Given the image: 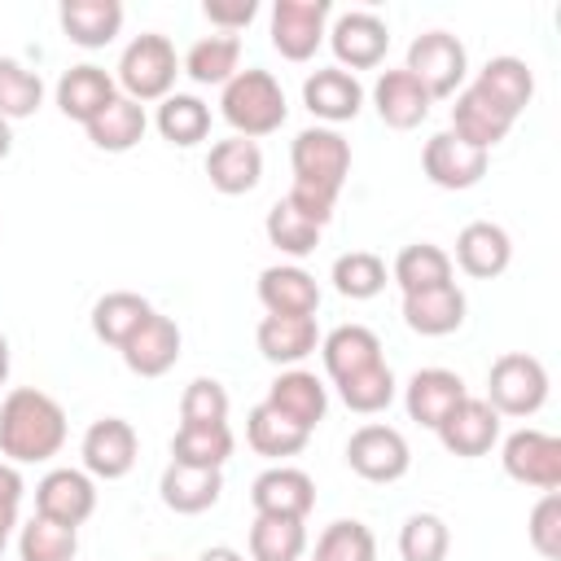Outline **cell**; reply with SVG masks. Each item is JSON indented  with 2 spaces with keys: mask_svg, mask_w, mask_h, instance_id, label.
<instances>
[{
  "mask_svg": "<svg viewBox=\"0 0 561 561\" xmlns=\"http://www.w3.org/2000/svg\"><path fill=\"white\" fill-rule=\"evenodd\" d=\"M373 105H377V118L394 131H412L430 118V105L434 96L399 66V70H381L377 83H373Z\"/></svg>",
  "mask_w": 561,
  "mask_h": 561,
  "instance_id": "cell-20",
  "label": "cell"
},
{
  "mask_svg": "<svg viewBox=\"0 0 561 561\" xmlns=\"http://www.w3.org/2000/svg\"><path fill=\"white\" fill-rule=\"evenodd\" d=\"M289 167H294V184H311L337 197L351 175V145L337 127H302L289 145Z\"/></svg>",
  "mask_w": 561,
  "mask_h": 561,
  "instance_id": "cell-4",
  "label": "cell"
},
{
  "mask_svg": "<svg viewBox=\"0 0 561 561\" xmlns=\"http://www.w3.org/2000/svg\"><path fill=\"white\" fill-rule=\"evenodd\" d=\"M175 75H180V57H175V44L158 31H145L136 35L123 57H118V75L114 83L123 88L127 101L145 105V101H167L171 88H175Z\"/></svg>",
  "mask_w": 561,
  "mask_h": 561,
  "instance_id": "cell-3",
  "label": "cell"
},
{
  "mask_svg": "<svg viewBox=\"0 0 561 561\" xmlns=\"http://www.w3.org/2000/svg\"><path fill=\"white\" fill-rule=\"evenodd\" d=\"M307 522L298 517H254L250 526V561H302Z\"/></svg>",
  "mask_w": 561,
  "mask_h": 561,
  "instance_id": "cell-39",
  "label": "cell"
},
{
  "mask_svg": "<svg viewBox=\"0 0 561 561\" xmlns=\"http://www.w3.org/2000/svg\"><path fill=\"white\" fill-rule=\"evenodd\" d=\"M346 465L364 482H399L412 469V447L394 425H359L346 438Z\"/></svg>",
  "mask_w": 561,
  "mask_h": 561,
  "instance_id": "cell-9",
  "label": "cell"
},
{
  "mask_svg": "<svg viewBox=\"0 0 561 561\" xmlns=\"http://www.w3.org/2000/svg\"><path fill=\"white\" fill-rule=\"evenodd\" d=\"M500 460H504V473L522 486H535V491H557L561 486V438L548 434V430H513L500 447Z\"/></svg>",
  "mask_w": 561,
  "mask_h": 561,
  "instance_id": "cell-8",
  "label": "cell"
},
{
  "mask_svg": "<svg viewBox=\"0 0 561 561\" xmlns=\"http://www.w3.org/2000/svg\"><path fill=\"white\" fill-rule=\"evenodd\" d=\"M508 263H513V241H508V232H504L500 224L473 219V224L460 228V237H456V267H460L465 276L491 280V276H500Z\"/></svg>",
  "mask_w": 561,
  "mask_h": 561,
  "instance_id": "cell-26",
  "label": "cell"
},
{
  "mask_svg": "<svg viewBox=\"0 0 561 561\" xmlns=\"http://www.w3.org/2000/svg\"><path fill=\"white\" fill-rule=\"evenodd\" d=\"M232 430L228 425H180L171 438V460L193 469H224L232 456Z\"/></svg>",
  "mask_w": 561,
  "mask_h": 561,
  "instance_id": "cell-38",
  "label": "cell"
},
{
  "mask_svg": "<svg viewBox=\"0 0 561 561\" xmlns=\"http://www.w3.org/2000/svg\"><path fill=\"white\" fill-rule=\"evenodd\" d=\"M329 13H333L329 0H276L267 18L272 48L285 61H311L329 35Z\"/></svg>",
  "mask_w": 561,
  "mask_h": 561,
  "instance_id": "cell-7",
  "label": "cell"
},
{
  "mask_svg": "<svg viewBox=\"0 0 561 561\" xmlns=\"http://www.w3.org/2000/svg\"><path fill=\"white\" fill-rule=\"evenodd\" d=\"M451 552V530L438 513H412L399 526V557L403 561H447Z\"/></svg>",
  "mask_w": 561,
  "mask_h": 561,
  "instance_id": "cell-45",
  "label": "cell"
},
{
  "mask_svg": "<svg viewBox=\"0 0 561 561\" xmlns=\"http://www.w3.org/2000/svg\"><path fill=\"white\" fill-rule=\"evenodd\" d=\"M486 403L500 416H535L548 403V368L526 351L500 355L486 373Z\"/></svg>",
  "mask_w": 561,
  "mask_h": 561,
  "instance_id": "cell-5",
  "label": "cell"
},
{
  "mask_svg": "<svg viewBox=\"0 0 561 561\" xmlns=\"http://www.w3.org/2000/svg\"><path fill=\"white\" fill-rule=\"evenodd\" d=\"M403 70L438 101V96H456L465 75H469V53L451 31H421L408 44V61Z\"/></svg>",
  "mask_w": 561,
  "mask_h": 561,
  "instance_id": "cell-6",
  "label": "cell"
},
{
  "mask_svg": "<svg viewBox=\"0 0 561 561\" xmlns=\"http://www.w3.org/2000/svg\"><path fill=\"white\" fill-rule=\"evenodd\" d=\"M465 394H469V390H465L460 373H451V368H416V373L408 377V386H403V408H408V416H412L416 425L438 430L443 416H447Z\"/></svg>",
  "mask_w": 561,
  "mask_h": 561,
  "instance_id": "cell-19",
  "label": "cell"
},
{
  "mask_svg": "<svg viewBox=\"0 0 561 561\" xmlns=\"http://www.w3.org/2000/svg\"><path fill=\"white\" fill-rule=\"evenodd\" d=\"M228 390L215 377H193L180 394V425H228Z\"/></svg>",
  "mask_w": 561,
  "mask_h": 561,
  "instance_id": "cell-47",
  "label": "cell"
},
{
  "mask_svg": "<svg viewBox=\"0 0 561 561\" xmlns=\"http://www.w3.org/2000/svg\"><path fill=\"white\" fill-rule=\"evenodd\" d=\"M254 342L267 364L298 368L307 355L320 351V329H316V316H263L254 329Z\"/></svg>",
  "mask_w": 561,
  "mask_h": 561,
  "instance_id": "cell-21",
  "label": "cell"
},
{
  "mask_svg": "<svg viewBox=\"0 0 561 561\" xmlns=\"http://www.w3.org/2000/svg\"><path fill=\"white\" fill-rule=\"evenodd\" d=\"M9 153H13V127H9L4 118H0V162H4Z\"/></svg>",
  "mask_w": 561,
  "mask_h": 561,
  "instance_id": "cell-53",
  "label": "cell"
},
{
  "mask_svg": "<svg viewBox=\"0 0 561 561\" xmlns=\"http://www.w3.org/2000/svg\"><path fill=\"white\" fill-rule=\"evenodd\" d=\"M153 127L167 145L175 149H193L210 136V105L193 92H171L167 101H158V114H153Z\"/></svg>",
  "mask_w": 561,
  "mask_h": 561,
  "instance_id": "cell-32",
  "label": "cell"
},
{
  "mask_svg": "<svg viewBox=\"0 0 561 561\" xmlns=\"http://www.w3.org/2000/svg\"><path fill=\"white\" fill-rule=\"evenodd\" d=\"M61 35L79 48H105L123 31V4L118 0H66L57 9Z\"/></svg>",
  "mask_w": 561,
  "mask_h": 561,
  "instance_id": "cell-30",
  "label": "cell"
},
{
  "mask_svg": "<svg viewBox=\"0 0 561 561\" xmlns=\"http://www.w3.org/2000/svg\"><path fill=\"white\" fill-rule=\"evenodd\" d=\"M302 105L311 110V118H320L324 127L333 123H351L364 110V83L342 70V66H320L302 79Z\"/></svg>",
  "mask_w": 561,
  "mask_h": 561,
  "instance_id": "cell-16",
  "label": "cell"
},
{
  "mask_svg": "<svg viewBox=\"0 0 561 561\" xmlns=\"http://www.w3.org/2000/svg\"><path fill=\"white\" fill-rule=\"evenodd\" d=\"M9 364H13V355H9V337L0 333V386L9 381Z\"/></svg>",
  "mask_w": 561,
  "mask_h": 561,
  "instance_id": "cell-54",
  "label": "cell"
},
{
  "mask_svg": "<svg viewBox=\"0 0 561 561\" xmlns=\"http://www.w3.org/2000/svg\"><path fill=\"white\" fill-rule=\"evenodd\" d=\"M206 175H210V188L224 193V197H241V193L259 188V180H263L259 140H245V136L215 140L210 153H206Z\"/></svg>",
  "mask_w": 561,
  "mask_h": 561,
  "instance_id": "cell-18",
  "label": "cell"
},
{
  "mask_svg": "<svg viewBox=\"0 0 561 561\" xmlns=\"http://www.w3.org/2000/svg\"><path fill=\"white\" fill-rule=\"evenodd\" d=\"M394 394H399V381H394V373H390L386 359L373 364V368H364V373H355V377H346V381H337V399L351 412H359V416L386 412L394 403Z\"/></svg>",
  "mask_w": 561,
  "mask_h": 561,
  "instance_id": "cell-42",
  "label": "cell"
},
{
  "mask_svg": "<svg viewBox=\"0 0 561 561\" xmlns=\"http://www.w3.org/2000/svg\"><path fill=\"white\" fill-rule=\"evenodd\" d=\"M145 127H149L145 105H136V101H127V96L118 92L83 131H88V140H92L96 149H105V153H127V149H136V145L145 140Z\"/></svg>",
  "mask_w": 561,
  "mask_h": 561,
  "instance_id": "cell-33",
  "label": "cell"
},
{
  "mask_svg": "<svg viewBox=\"0 0 561 561\" xmlns=\"http://www.w3.org/2000/svg\"><path fill=\"white\" fill-rule=\"evenodd\" d=\"M263 232H267V241L280 250V254H289V259H307L316 245H320V224H311L289 197H280V202H272V210H267V219H263Z\"/></svg>",
  "mask_w": 561,
  "mask_h": 561,
  "instance_id": "cell-40",
  "label": "cell"
},
{
  "mask_svg": "<svg viewBox=\"0 0 561 561\" xmlns=\"http://www.w3.org/2000/svg\"><path fill=\"white\" fill-rule=\"evenodd\" d=\"M320 355H324V373L337 386V381L381 364V337L368 324H337L320 337Z\"/></svg>",
  "mask_w": 561,
  "mask_h": 561,
  "instance_id": "cell-29",
  "label": "cell"
},
{
  "mask_svg": "<svg viewBox=\"0 0 561 561\" xmlns=\"http://www.w3.org/2000/svg\"><path fill=\"white\" fill-rule=\"evenodd\" d=\"M219 491H224V473L219 469H193V465H167L162 478H158V495L171 513L180 517H197L206 508L219 504Z\"/></svg>",
  "mask_w": 561,
  "mask_h": 561,
  "instance_id": "cell-28",
  "label": "cell"
},
{
  "mask_svg": "<svg viewBox=\"0 0 561 561\" xmlns=\"http://www.w3.org/2000/svg\"><path fill=\"white\" fill-rule=\"evenodd\" d=\"M526 539H530V548H535L543 561H561V495H557V491H543L539 504L530 508Z\"/></svg>",
  "mask_w": 561,
  "mask_h": 561,
  "instance_id": "cell-48",
  "label": "cell"
},
{
  "mask_svg": "<svg viewBox=\"0 0 561 561\" xmlns=\"http://www.w3.org/2000/svg\"><path fill=\"white\" fill-rule=\"evenodd\" d=\"M316 561H377V539L364 522L337 517L316 539Z\"/></svg>",
  "mask_w": 561,
  "mask_h": 561,
  "instance_id": "cell-46",
  "label": "cell"
},
{
  "mask_svg": "<svg viewBox=\"0 0 561 561\" xmlns=\"http://www.w3.org/2000/svg\"><path fill=\"white\" fill-rule=\"evenodd\" d=\"M153 316L149 298L131 294V289H110L92 302V333L105 342V346H123L145 320Z\"/></svg>",
  "mask_w": 561,
  "mask_h": 561,
  "instance_id": "cell-35",
  "label": "cell"
},
{
  "mask_svg": "<svg viewBox=\"0 0 561 561\" xmlns=\"http://www.w3.org/2000/svg\"><path fill=\"white\" fill-rule=\"evenodd\" d=\"M307 438H311V430L294 425L289 416H280V412L267 408V403H254L250 416H245V443H250L259 456H267V460L298 456V451L307 447Z\"/></svg>",
  "mask_w": 561,
  "mask_h": 561,
  "instance_id": "cell-36",
  "label": "cell"
},
{
  "mask_svg": "<svg viewBox=\"0 0 561 561\" xmlns=\"http://www.w3.org/2000/svg\"><path fill=\"white\" fill-rule=\"evenodd\" d=\"M44 105V79L18 57H0V118L18 123Z\"/></svg>",
  "mask_w": 561,
  "mask_h": 561,
  "instance_id": "cell-43",
  "label": "cell"
},
{
  "mask_svg": "<svg viewBox=\"0 0 561 561\" xmlns=\"http://www.w3.org/2000/svg\"><path fill=\"white\" fill-rule=\"evenodd\" d=\"M219 114L224 123L232 127V136H245V140H259V136H272L280 131V123L289 118V105H285V88L272 70H237L224 88H219Z\"/></svg>",
  "mask_w": 561,
  "mask_h": 561,
  "instance_id": "cell-2",
  "label": "cell"
},
{
  "mask_svg": "<svg viewBox=\"0 0 561 561\" xmlns=\"http://www.w3.org/2000/svg\"><path fill=\"white\" fill-rule=\"evenodd\" d=\"M66 447V408L35 390L18 386L0 403V456L9 465H44Z\"/></svg>",
  "mask_w": 561,
  "mask_h": 561,
  "instance_id": "cell-1",
  "label": "cell"
},
{
  "mask_svg": "<svg viewBox=\"0 0 561 561\" xmlns=\"http://www.w3.org/2000/svg\"><path fill=\"white\" fill-rule=\"evenodd\" d=\"M18 526V513L13 508H0V557H4V543H9V530Z\"/></svg>",
  "mask_w": 561,
  "mask_h": 561,
  "instance_id": "cell-52",
  "label": "cell"
},
{
  "mask_svg": "<svg viewBox=\"0 0 561 561\" xmlns=\"http://www.w3.org/2000/svg\"><path fill=\"white\" fill-rule=\"evenodd\" d=\"M75 552H79V530L61 526V522H48L39 513L18 535V557L22 561H75Z\"/></svg>",
  "mask_w": 561,
  "mask_h": 561,
  "instance_id": "cell-44",
  "label": "cell"
},
{
  "mask_svg": "<svg viewBox=\"0 0 561 561\" xmlns=\"http://www.w3.org/2000/svg\"><path fill=\"white\" fill-rule=\"evenodd\" d=\"M465 311H469V298L465 289L451 280V285H438V289H421V294H403V324L421 337H447L465 324Z\"/></svg>",
  "mask_w": 561,
  "mask_h": 561,
  "instance_id": "cell-24",
  "label": "cell"
},
{
  "mask_svg": "<svg viewBox=\"0 0 561 561\" xmlns=\"http://www.w3.org/2000/svg\"><path fill=\"white\" fill-rule=\"evenodd\" d=\"M250 504L259 517H298L307 522V513L316 508V482L307 469L294 465H272L250 482Z\"/></svg>",
  "mask_w": 561,
  "mask_h": 561,
  "instance_id": "cell-14",
  "label": "cell"
},
{
  "mask_svg": "<svg viewBox=\"0 0 561 561\" xmlns=\"http://www.w3.org/2000/svg\"><path fill=\"white\" fill-rule=\"evenodd\" d=\"M35 513L79 530L96 513V482L83 469H70V465L66 469H48L35 482Z\"/></svg>",
  "mask_w": 561,
  "mask_h": 561,
  "instance_id": "cell-13",
  "label": "cell"
},
{
  "mask_svg": "<svg viewBox=\"0 0 561 561\" xmlns=\"http://www.w3.org/2000/svg\"><path fill=\"white\" fill-rule=\"evenodd\" d=\"M263 403L276 408L280 416H289L294 425L316 430V425L324 421V412H329V390H324V381H320L316 373H307V368H280V377L267 386V399H263Z\"/></svg>",
  "mask_w": 561,
  "mask_h": 561,
  "instance_id": "cell-25",
  "label": "cell"
},
{
  "mask_svg": "<svg viewBox=\"0 0 561 561\" xmlns=\"http://www.w3.org/2000/svg\"><path fill=\"white\" fill-rule=\"evenodd\" d=\"M259 302L267 316H316L320 311V285L298 263H276L259 272Z\"/></svg>",
  "mask_w": 561,
  "mask_h": 561,
  "instance_id": "cell-23",
  "label": "cell"
},
{
  "mask_svg": "<svg viewBox=\"0 0 561 561\" xmlns=\"http://www.w3.org/2000/svg\"><path fill=\"white\" fill-rule=\"evenodd\" d=\"M473 88L517 123L522 110H526L530 96H535V75H530V66H526L522 57H508V53H504V57H491V61L478 70Z\"/></svg>",
  "mask_w": 561,
  "mask_h": 561,
  "instance_id": "cell-31",
  "label": "cell"
},
{
  "mask_svg": "<svg viewBox=\"0 0 561 561\" xmlns=\"http://www.w3.org/2000/svg\"><path fill=\"white\" fill-rule=\"evenodd\" d=\"M486 162H491V153H482V149L465 145V140H460V136H451V131L430 136V140H425V149H421V167H425L430 184L451 188V193L473 188V184L486 175Z\"/></svg>",
  "mask_w": 561,
  "mask_h": 561,
  "instance_id": "cell-15",
  "label": "cell"
},
{
  "mask_svg": "<svg viewBox=\"0 0 561 561\" xmlns=\"http://www.w3.org/2000/svg\"><path fill=\"white\" fill-rule=\"evenodd\" d=\"M202 13H206V22H210L219 35H237V31H245V26L254 22L259 4H254V0H206Z\"/></svg>",
  "mask_w": 561,
  "mask_h": 561,
  "instance_id": "cell-49",
  "label": "cell"
},
{
  "mask_svg": "<svg viewBox=\"0 0 561 561\" xmlns=\"http://www.w3.org/2000/svg\"><path fill=\"white\" fill-rule=\"evenodd\" d=\"M329 48L337 57L342 70H373L386 61V48H390V26L368 13V9H351V13H337L333 26H329Z\"/></svg>",
  "mask_w": 561,
  "mask_h": 561,
  "instance_id": "cell-10",
  "label": "cell"
},
{
  "mask_svg": "<svg viewBox=\"0 0 561 561\" xmlns=\"http://www.w3.org/2000/svg\"><path fill=\"white\" fill-rule=\"evenodd\" d=\"M180 346H184V337H180V324L171 320V316H162V311H153L118 351H123V364L136 373V377H162V373H171L175 368V359H180Z\"/></svg>",
  "mask_w": 561,
  "mask_h": 561,
  "instance_id": "cell-17",
  "label": "cell"
},
{
  "mask_svg": "<svg viewBox=\"0 0 561 561\" xmlns=\"http://www.w3.org/2000/svg\"><path fill=\"white\" fill-rule=\"evenodd\" d=\"M22 473H18V465H9V460H0V508H13L18 513V504H22Z\"/></svg>",
  "mask_w": 561,
  "mask_h": 561,
  "instance_id": "cell-50",
  "label": "cell"
},
{
  "mask_svg": "<svg viewBox=\"0 0 561 561\" xmlns=\"http://www.w3.org/2000/svg\"><path fill=\"white\" fill-rule=\"evenodd\" d=\"M333 289L351 302H368L386 289V263L373 254V250H351V254H337L333 259V272H329Z\"/></svg>",
  "mask_w": 561,
  "mask_h": 561,
  "instance_id": "cell-41",
  "label": "cell"
},
{
  "mask_svg": "<svg viewBox=\"0 0 561 561\" xmlns=\"http://www.w3.org/2000/svg\"><path fill=\"white\" fill-rule=\"evenodd\" d=\"M434 434H438V443H443L451 456L478 460V456H486V451L500 443V412H495L486 399L465 394V399L443 416V425H438Z\"/></svg>",
  "mask_w": 561,
  "mask_h": 561,
  "instance_id": "cell-12",
  "label": "cell"
},
{
  "mask_svg": "<svg viewBox=\"0 0 561 561\" xmlns=\"http://www.w3.org/2000/svg\"><path fill=\"white\" fill-rule=\"evenodd\" d=\"M394 285L403 294H421V289H438V285H451V254L443 245H430V241H412L394 254V267H390Z\"/></svg>",
  "mask_w": 561,
  "mask_h": 561,
  "instance_id": "cell-37",
  "label": "cell"
},
{
  "mask_svg": "<svg viewBox=\"0 0 561 561\" xmlns=\"http://www.w3.org/2000/svg\"><path fill=\"white\" fill-rule=\"evenodd\" d=\"M114 96H118L114 75H110L105 66H92V61H79V66H70V70L57 79V110H61L66 118L83 123V127H88Z\"/></svg>",
  "mask_w": 561,
  "mask_h": 561,
  "instance_id": "cell-22",
  "label": "cell"
},
{
  "mask_svg": "<svg viewBox=\"0 0 561 561\" xmlns=\"http://www.w3.org/2000/svg\"><path fill=\"white\" fill-rule=\"evenodd\" d=\"M180 70L193 79V83H202V88H224L237 70H241V39L237 35H202L188 53H184V61H180Z\"/></svg>",
  "mask_w": 561,
  "mask_h": 561,
  "instance_id": "cell-34",
  "label": "cell"
},
{
  "mask_svg": "<svg viewBox=\"0 0 561 561\" xmlns=\"http://www.w3.org/2000/svg\"><path fill=\"white\" fill-rule=\"evenodd\" d=\"M197 561H245L237 548H228V543H215V548H206Z\"/></svg>",
  "mask_w": 561,
  "mask_h": 561,
  "instance_id": "cell-51",
  "label": "cell"
},
{
  "mask_svg": "<svg viewBox=\"0 0 561 561\" xmlns=\"http://www.w3.org/2000/svg\"><path fill=\"white\" fill-rule=\"evenodd\" d=\"M136 451H140V438L131 430V421L123 416H101L83 430V443H79V456H83V473L88 478H105V482H118L131 473L136 465Z\"/></svg>",
  "mask_w": 561,
  "mask_h": 561,
  "instance_id": "cell-11",
  "label": "cell"
},
{
  "mask_svg": "<svg viewBox=\"0 0 561 561\" xmlns=\"http://www.w3.org/2000/svg\"><path fill=\"white\" fill-rule=\"evenodd\" d=\"M447 131H451V136H460L465 145H473V149L491 153V149L513 131V118H508L500 105H491V101L469 83V88H460V92H456L451 127H447Z\"/></svg>",
  "mask_w": 561,
  "mask_h": 561,
  "instance_id": "cell-27",
  "label": "cell"
}]
</instances>
